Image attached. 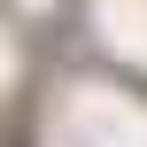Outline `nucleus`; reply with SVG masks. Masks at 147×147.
Here are the masks:
<instances>
[]
</instances>
